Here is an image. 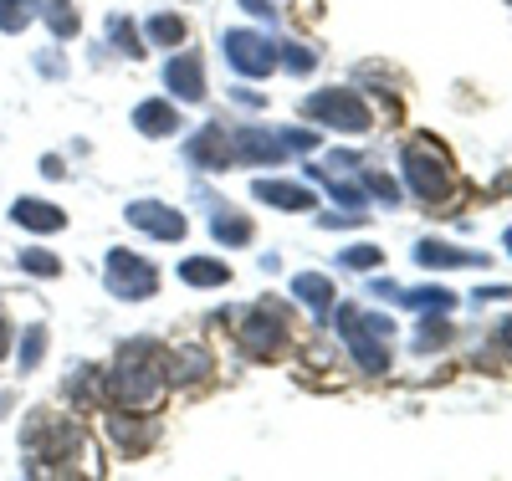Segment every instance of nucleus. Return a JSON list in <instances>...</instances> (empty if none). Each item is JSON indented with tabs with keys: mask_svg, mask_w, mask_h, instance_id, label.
Listing matches in <instances>:
<instances>
[{
	"mask_svg": "<svg viewBox=\"0 0 512 481\" xmlns=\"http://www.w3.org/2000/svg\"><path fill=\"white\" fill-rule=\"evenodd\" d=\"M134 123L144 128V134H175V128H180V113L169 108V103H144V108L134 113Z\"/></svg>",
	"mask_w": 512,
	"mask_h": 481,
	"instance_id": "14",
	"label": "nucleus"
},
{
	"mask_svg": "<svg viewBox=\"0 0 512 481\" xmlns=\"http://www.w3.org/2000/svg\"><path fill=\"white\" fill-rule=\"evenodd\" d=\"M180 282H190V287H226L231 267L226 261H210V256H190V261H180Z\"/></svg>",
	"mask_w": 512,
	"mask_h": 481,
	"instance_id": "11",
	"label": "nucleus"
},
{
	"mask_svg": "<svg viewBox=\"0 0 512 481\" xmlns=\"http://www.w3.org/2000/svg\"><path fill=\"white\" fill-rule=\"evenodd\" d=\"M425 267H436V272H446V267H477V251H456V246H441V241H420V251H415Z\"/></svg>",
	"mask_w": 512,
	"mask_h": 481,
	"instance_id": "13",
	"label": "nucleus"
},
{
	"mask_svg": "<svg viewBox=\"0 0 512 481\" xmlns=\"http://www.w3.org/2000/svg\"><path fill=\"white\" fill-rule=\"evenodd\" d=\"M379 261H384V256H379L374 246H354V251H344V267H354V272H374Z\"/></svg>",
	"mask_w": 512,
	"mask_h": 481,
	"instance_id": "26",
	"label": "nucleus"
},
{
	"mask_svg": "<svg viewBox=\"0 0 512 481\" xmlns=\"http://www.w3.org/2000/svg\"><path fill=\"white\" fill-rule=\"evenodd\" d=\"M241 343H246V354L272 359L277 348L287 343V328H282V318H272L267 308H256V313L246 318V328H241Z\"/></svg>",
	"mask_w": 512,
	"mask_h": 481,
	"instance_id": "7",
	"label": "nucleus"
},
{
	"mask_svg": "<svg viewBox=\"0 0 512 481\" xmlns=\"http://www.w3.org/2000/svg\"><path fill=\"white\" fill-rule=\"evenodd\" d=\"M405 174L420 200H441L451 190V159L441 144H410L405 149Z\"/></svg>",
	"mask_w": 512,
	"mask_h": 481,
	"instance_id": "2",
	"label": "nucleus"
},
{
	"mask_svg": "<svg viewBox=\"0 0 512 481\" xmlns=\"http://www.w3.org/2000/svg\"><path fill=\"white\" fill-rule=\"evenodd\" d=\"M128 226H139L159 241H180L185 236V215L180 210H169V205H154V200H139V205H128Z\"/></svg>",
	"mask_w": 512,
	"mask_h": 481,
	"instance_id": "6",
	"label": "nucleus"
},
{
	"mask_svg": "<svg viewBox=\"0 0 512 481\" xmlns=\"http://www.w3.org/2000/svg\"><path fill=\"white\" fill-rule=\"evenodd\" d=\"M11 215H16V226H26V231H36V236H47V231H62V226H67V215H62L57 205H47V200H16Z\"/></svg>",
	"mask_w": 512,
	"mask_h": 481,
	"instance_id": "8",
	"label": "nucleus"
},
{
	"mask_svg": "<svg viewBox=\"0 0 512 481\" xmlns=\"http://www.w3.org/2000/svg\"><path fill=\"white\" fill-rule=\"evenodd\" d=\"M405 297H410V308H420V313H446L451 302H456L446 287H415V292H405Z\"/></svg>",
	"mask_w": 512,
	"mask_h": 481,
	"instance_id": "20",
	"label": "nucleus"
},
{
	"mask_svg": "<svg viewBox=\"0 0 512 481\" xmlns=\"http://www.w3.org/2000/svg\"><path fill=\"white\" fill-rule=\"evenodd\" d=\"M226 57L241 77H267L277 67V47L256 31H226Z\"/></svg>",
	"mask_w": 512,
	"mask_h": 481,
	"instance_id": "4",
	"label": "nucleus"
},
{
	"mask_svg": "<svg viewBox=\"0 0 512 481\" xmlns=\"http://www.w3.org/2000/svg\"><path fill=\"white\" fill-rule=\"evenodd\" d=\"M144 36L159 41V47H180V41H185V16H149Z\"/></svg>",
	"mask_w": 512,
	"mask_h": 481,
	"instance_id": "16",
	"label": "nucleus"
},
{
	"mask_svg": "<svg viewBox=\"0 0 512 481\" xmlns=\"http://www.w3.org/2000/svg\"><path fill=\"white\" fill-rule=\"evenodd\" d=\"M6 343H11V323L0 318V359H6Z\"/></svg>",
	"mask_w": 512,
	"mask_h": 481,
	"instance_id": "31",
	"label": "nucleus"
},
{
	"mask_svg": "<svg viewBox=\"0 0 512 481\" xmlns=\"http://www.w3.org/2000/svg\"><path fill=\"white\" fill-rule=\"evenodd\" d=\"M287 149L282 144H272L267 134H262V128H246V134H241V144H236V159H267V164H277Z\"/></svg>",
	"mask_w": 512,
	"mask_h": 481,
	"instance_id": "15",
	"label": "nucleus"
},
{
	"mask_svg": "<svg viewBox=\"0 0 512 481\" xmlns=\"http://www.w3.org/2000/svg\"><path fill=\"white\" fill-rule=\"evenodd\" d=\"M21 267H26L31 277H57V272H62V261H57L52 251H26V256H21Z\"/></svg>",
	"mask_w": 512,
	"mask_h": 481,
	"instance_id": "23",
	"label": "nucleus"
},
{
	"mask_svg": "<svg viewBox=\"0 0 512 481\" xmlns=\"http://www.w3.org/2000/svg\"><path fill=\"white\" fill-rule=\"evenodd\" d=\"M190 159L195 164H226V159H236V149L226 144V134H221V128H200V134L190 139Z\"/></svg>",
	"mask_w": 512,
	"mask_h": 481,
	"instance_id": "12",
	"label": "nucleus"
},
{
	"mask_svg": "<svg viewBox=\"0 0 512 481\" xmlns=\"http://www.w3.org/2000/svg\"><path fill=\"white\" fill-rule=\"evenodd\" d=\"M164 369L154 364V354L149 348H139V343H128L123 354H118V369H113V395H118V405L123 410H134V415H144V410H154L159 405V395H164Z\"/></svg>",
	"mask_w": 512,
	"mask_h": 481,
	"instance_id": "1",
	"label": "nucleus"
},
{
	"mask_svg": "<svg viewBox=\"0 0 512 481\" xmlns=\"http://www.w3.org/2000/svg\"><path fill=\"white\" fill-rule=\"evenodd\" d=\"M256 200H267V205H282V210H313V190L308 185H282V180H256L251 185Z\"/></svg>",
	"mask_w": 512,
	"mask_h": 481,
	"instance_id": "9",
	"label": "nucleus"
},
{
	"mask_svg": "<svg viewBox=\"0 0 512 481\" xmlns=\"http://www.w3.org/2000/svg\"><path fill=\"white\" fill-rule=\"evenodd\" d=\"M113 36H118V47H123L128 57H139V52H144V47H139V36L128 31V21H113Z\"/></svg>",
	"mask_w": 512,
	"mask_h": 481,
	"instance_id": "27",
	"label": "nucleus"
},
{
	"mask_svg": "<svg viewBox=\"0 0 512 481\" xmlns=\"http://www.w3.org/2000/svg\"><path fill=\"white\" fill-rule=\"evenodd\" d=\"M313 62H318L313 52H303V47H287V67H292V72H313Z\"/></svg>",
	"mask_w": 512,
	"mask_h": 481,
	"instance_id": "28",
	"label": "nucleus"
},
{
	"mask_svg": "<svg viewBox=\"0 0 512 481\" xmlns=\"http://www.w3.org/2000/svg\"><path fill=\"white\" fill-rule=\"evenodd\" d=\"M36 16V0H0V31H21Z\"/></svg>",
	"mask_w": 512,
	"mask_h": 481,
	"instance_id": "21",
	"label": "nucleus"
},
{
	"mask_svg": "<svg viewBox=\"0 0 512 481\" xmlns=\"http://www.w3.org/2000/svg\"><path fill=\"white\" fill-rule=\"evenodd\" d=\"M507 251H512V231H507Z\"/></svg>",
	"mask_w": 512,
	"mask_h": 481,
	"instance_id": "33",
	"label": "nucleus"
},
{
	"mask_svg": "<svg viewBox=\"0 0 512 481\" xmlns=\"http://www.w3.org/2000/svg\"><path fill=\"white\" fill-rule=\"evenodd\" d=\"M369 190H374L379 200H395V195H400V190H395L390 180H384V174H369Z\"/></svg>",
	"mask_w": 512,
	"mask_h": 481,
	"instance_id": "29",
	"label": "nucleus"
},
{
	"mask_svg": "<svg viewBox=\"0 0 512 481\" xmlns=\"http://www.w3.org/2000/svg\"><path fill=\"white\" fill-rule=\"evenodd\" d=\"M108 435H113V441H118L123 451H144V446H149V430H139V420H134V415L113 420V425H108Z\"/></svg>",
	"mask_w": 512,
	"mask_h": 481,
	"instance_id": "19",
	"label": "nucleus"
},
{
	"mask_svg": "<svg viewBox=\"0 0 512 481\" xmlns=\"http://www.w3.org/2000/svg\"><path fill=\"white\" fill-rule=\"evenodd\" d=\"M241 6H246V11H256V16H272V6H267V0H241Z\"/></svg>",
	"mask_w": 512,
	"mask_h": 481,
	"instance_id": "30",
	"label": "nucleus"
},
{
	"mask_svg": "<svg viewBox=\"0 0 512 481\" xmlns=\"http://www.w3.org/2000/svg\"><path fill=\"white\" fill-rule=\"evenodd\" d=\"M292 292L303 297V302H313V308H328V302H333V282L318 277V272H303V277L292 282Z\"/></svg>",
	"mask_w": 512,
	"mask_h": 481,
	"instance_id": "17",
	"label": "nucleus"
},
{
	"mask_svg": "<svg viewBox=\"0 0 512 481\" xmlns=\"http://www.w3.org/2000/svg\"><path fill=\"white\" fill-rule=\"evenodd\" d=\"M164 77H169V87H175V93H180L185 103H200V98H205V72H200V62H195V57H175Z\"/></svg>",
	"mask_w": 512,
	"mask_h": 481,
	"instance_id": "10",
	"label": "nucleus"
},
{
	"mask_svg": "<svg viewBox=\"0 0 512 481\" xmlns=\"http://www.w3.org/2000/svg\"><path fill=\"white\" fill-rule=\"evenodd\" d=\"M216 241H226V246H246L251 241V226H246V215H236V210H226V215H216Z\"/></svg>",
	"mask_w": 512,
	"mask_h": 481,
	"instance_id": "18",
	"label": "nucleus"
},
{
	"mask_svg": "<svg viewBox=\"0 0 512 481\" xmlns=\"http://www.w3.org/2000/svg\"><path fill=\"white\" fill-rule=\"evenodd\" d=\"M502 338H507V343H512V323H507V328H502Z\"/></svg>",
	"mask_w": 512,
	"mask_h": 481,
	"instance_id": "32",
	"label": "nucleus"
},
{
	"mask_svg": "<svg viewBox=\"0 0 512 481\" xmlns=\"http://www.w3.org/2000/svg\"><path fill=\"white\" fill-rule=\"evenodd\" d=\"M47 21H52L57 36H77V11L67 6V0H52V6H47Z\"/></svg>",
	"mask_w": 512,
	"mask_h": 481,
	"instance_id": "24",
	"label": "nucleus"
},
{
	"mask_svg": "<svg viewBox=\"0 0 512 481\" xmlns=\"http://www.w3.org/2000/svg\"><path fill=\"white\" fill-rule=\"evenodd\" d=\"M41 354H47V328H31L26 333V354H21V369H36Z\"/></svg>",
	"mask_w": 512,
	"mask_h": 481,
	"instance_id": "25",
	"label": "nucleus"
},
{
	"mask_svg": "<svg viewBox=\"0 0 512 481\" xmlns=\"http://www.w3.org/2000/svg\"><path fill=\"white\" fill-rule=\"evenodd\" d=\"M303 118H318V123H333V128H354V134H364L369 128V108L354 98V93H318L303 103Z\"/></svg>",
	"mask_w": 512,
	"mask_h": 481,
	"instance_id": "3",
	"label": "nucleus"
},
{
	"mask_svg": "<svg viewBox=\"0 0 512 481\" xmlns=\"http://www.w3.org/2000/svg\"><path fill=\"white\" fill-rule=\"evenodd\" d=\"M108 292L113 297H149L154 292V267L134 251H113L108 256Z\"/></svg>",
	"mask_w": 512,
	"mask_h": 481,
	"instance_id": "5",
	"label": "nucleus"
},
{
	"mask_svg": "<svg viewBox=\"0 0 512 481\" xmlns=\"http://www.w3.org/2000/svg\"><path fill=\"white\" fill-rule=\"evenodd\" d=\"M210 374V359L200 354V348H190V354H175V364H169V379H200Z\"/></svg>",
	"mask_w": 512,
	"mask_h": 481,
	"instance_id": "22",
	"label": "nucleus"
}]
</instances>
